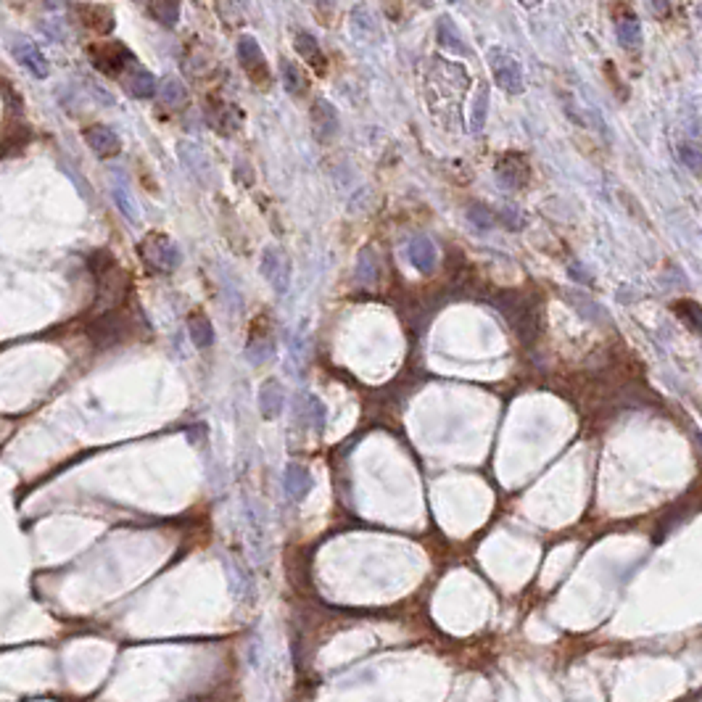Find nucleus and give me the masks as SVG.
<instances>
[{
  "label": "nucleus",
  "instance_id": "obj_26",
  "mask_svg": "<svg viewBox=\"0 0 702 702\" xmlns=\"http://www.w3.org/2000/svg\"><path fill=\"white\" fill-rule=\"evenodd\" d=\"M180 159L185 161L187 169L196 174L199 180H206V174H209V159H206L193 143H183V146H180Z\"/></svg>",
  "mask_w": 702,
  "mask_h": 702
},
{
  "label": "nucleus",
  "instance_id": "obj_16",
  "mask_svg": "<svg viewBox=\"0 0 702 702\" xmlns=\"http://www.w3.org/2000/svg\"><path fill=\"white\" fill-rule=\"evenodd\" d=\"M74 11L82 16L80 22L87 29H93L95 35H108L111 27H114V16H111V8L108 6H93V3H85V6H74Z\"/></svg>",
  "mask_w": 702,
  "mask_h": 702
},
{
  "label": "nucleus",
  "instance_id": "obj_27",
  "mask_svg": "<svg viewBox=\"0 0 702 702\" xmlns=\"http://www.w3.org/2000/svg\"><path fill=\"white\" fill-rule=\"evenodd\" d=\"M486 111H489V90L480 87L476 98L470 101V133H480L486 124Z\"/></svg>",
  "mask_w": 702,
  "mask_h": 702
},
{
  "label": "nucleus",
  "instance_id": "obj_8",
  "mask_svg": "<svg viewBox=\"0 0 702 702\" xmlns=\"http://www.w3.org/2000/svg\"><path fill=\"white\" fill-rule=\"evenodd\" d=\"M496 177L504 187L510 190H523L530 183V164L523 153L517 151H507L496 161Z\"/></svg>",
  "mask_w": 702,
  "mask_h": 702
},
{
  "label": "nucleus",
  "instance_id": "obj_6",
  "mask_svg": "<svg viewBox=\"0 0 702 702\" xmlns=\"http://www.w3.org/2000/svg\"><path fill=\"white\" fill-rule=\"evenodd\" d=\"M90 61L98 72H103L106 77H117L119 80L124 74V69L130 67L135 61V56L122 45V42L114 40H101L90 45Z\"/></svg>",
  "mask_w": 702,
  "mask_h": 702
},
{
  "label": "nucleus",
  "instance_id": "obj_20",
  "mask_svg": "<svg viewBox=\"0 0 702 702\" xmlns=\"http://www.w3.org/2000/svg\"><path fill=\"white\" fill-rule=\"evenodd\" d=\"M309 489H312V476H309V470L299 462L288 465V467H285V491H288V496H291L293 502H301L306 494H309Z\"/></svg>",
  "mask_w": 702,
  "mask_h": 702
},
{
  "label": "nucleus",
  "instance_id": "obj_14",
  "mask_svg": "<svg viewBox=\"0 0 702 702\" xmlns=\"http://www.w3.org/2000/svg\"><path fill=\"white\" fill-rule=\"evenodd\" d=\"M272 354V335H269V325L265 317H259L249 331V344H246V357L253 365H262L267 357Z\"/></svg>",
  "mask_w": 702,
  "mask_h": 702
},
{
  "label": "nucleus",
  "instance_id": "obj_22",
  "mask_svg": "<svg viewBox=\"0 0 702 702\" xmlns=\"http://www.w3.org/2000/svg\"><path fill=\"white\" fill-rule=\"evenodd\" d=\"M187 333H190V341L196 349H209L214 344V328L206 315L201 312H193L187 317Z\"/></svg>",
  "mask_w": 702,
  "mask_h": 702
},
{
  "label": "nucleus",
  "instance_id": "obj_33",
  "mask_svg": "<svg viewBox=\"0 0 702 702\" xmlns=\"http://www.w3.org/2000/svg\"><path fill=\"white\" fill-rule=\"evenodd\" d=\"M470 219H473L478 227H491V222H494V219H491V212L489 209H483V206H473V209H470Z\"/></svg>",
  "mask_w": 702,
  "mask_h": 702
},
{
  "label": "nucleus",
  "instance_id": "obj_5",
  "mask_svg": "<svg viewBox=\"0 0 702 702\" xmlns=\"http://www.w3.org/2000/svg\"><path fill=\"white\" fill-rule=\"evenodd\" d=\"M489 69L499 90H504V93H510V95L523 93V87H526V82H523V69H520L517 58L510 53V51H504L499 45L489 48Z\"/></svg>",
  "mask_w": 702,
  "mask_h": 702
},
{
  "label": "nucleus",
  "instance_id": "obj_23",
  "mask_svg": "<svg viewBox=\"0 0 702 702\" xmlns=\"http://www.w3.org/2000/svg\"><path fill=\"white\" fill-rule=\"evenodd\" d=\"M438 42H441L444 48L454 51V53H462V56L473 53V51H467V48H465L462 35L457 32V27H454V22H451L449 16H444V19L438 22Z\"/></svg>",
  "mask_w": 702,
  "mask_h": 702
},
{
  "label": "nucleus",
  "instance_id": "obj_25",
  "mask_svg": "<svg viewBox=\"0 0 702 702\" xmlns=\"http://www.w3.org/2000/svg\"><path fill=\"white\" fill-rule=\"evenodd\" d=\"M146 11L153 16L159 24H164V27H174V24L180 22L183 6H180V3H174V0H169V3H167V0H161V3H148Z\"/></svg>",
  "mask_w": 702,
  "mask_h": 702
},
{
  "label": "nucleus",
  "instance_id": "obj_13",
  "mask_svg": "<svg viewBox=\"0 0 702 702\" xmlns=\"http://www.w3.org/2000/svg\"><path fill=\"white\" fill-rule=\"evenodd\" d=\"M11 51H14L16 61H19V64H22L24 69H29V74H32V77H37V80H45V77L51 74L48 58L40 53V48H37V45H35L32 40H27V37H19V40H14Z\"/></svg>",
  "mask_w": 702,
  "mask_h": 702
},
{
  "label": "nucleus",
  "instance_id": "obj_4",
  "mask_svg": "<svg viewBox=\"0 0 702 702\" xmlns=\"http://www.w3.org/2000/svg\"><path fill=\"white\" fill-rule=\"evenodd\" d=\"M140 259L153 272H172V269L180 267L183 253L174 246V240L167 238L164 233H151V235L140 240Z\"/></svg>",
  "mask_w": 702,
  "mask_h": 702
},
{
  "label": "nucleus",
  "instance_id": "obj_21",
  "mask_svg": "<svg viewBox=\"0 0 702 702\" xmlns=\"http://www.w3.org/2000/svg\"><path fill=\"white\" fill-rule=\"evenodd\" d=\"M615 32H618V40H621L626 51L639 48V42H642V24H639V19L628 8H626V14L615 19Z\"/></svg>",
  "mask_w": 702,
  "mask_h": 702
},
{
  "label": "nucleus",
  "instance_id": "obj_7",
  "mask_svg": "<svg viewBox=\"0 0 702 702\" xmlns=\"http://www.w3.org/2000/svg\"><path fill=\"white\" fill-rule=\"evenodd\" d=\"M238 58L240 67L246 69V74L251 77V82L256 87H267L269 85V67H267V58L259 48L256 37L251 35H243L238 40Z\"/></svg>",
  "mask_w": 702,
  "mask_h": 702
},
{
  "label": "nucleus",
  "instance_id": "obj_18",
  "mask_svg": "<svg viewBox=\"0 0 702 702\" xmlns=\"http://www.w3.org/2000/svg\"><path fill=\"white\" fill-rule=\"evenodd\" d=\"M312 124L319 140H331L338 133V111L328 101H315L312 106Z\"/></svg>",
  "mask_w": 702,
  "mask_h": 702
},
{
  "label": "nucleus",
  "instance_id": "obj_2",
  "mask_svg": "<svg viewBox=\"0 0 702 702\" xmlns=\"http://www.w3.org/2000/svg\"><path fill=\"white\" fill-rule=\"evenodd\" d=\"M496 306L502 309L504 319L510 322V328L523 344H530L539 333V306L533 304V299L520 291H507L504 296L496 299Z\"/></svg>",
  "mask_w": 702,
  "mask_h": 702
},
{
  "label": "nucleus",
  "instance_id": "obj_15",
  "mask_svg": "<svg viewBox=\"0 0 702 702\" xmlns=\"http://www.w3.org/2000/svg\"><path fill=\"white\" fill-rule=\"evenodd\" d=\"M293 45H296V51H299V56L304 58L306 64L309 67L315 69L317 74H325L328 72V58H325V53H322V48H319V42L309 35V32H304V29H299L296 35H293Z\"/></svg>",
  "mask_w": 702,
  "mask_h": 702
},
{
  "label": "nucleus",
  "instance_id": "obj_19",
  "mask_svg": "<svg viewBox=\"0 0 702 702\" xmlns=\"http://www.w3.org/2000/svg\"><path fill=\"white\" fill-rule=\"evenodd\" d=\"M283 404H285V394L280 388L278 381H267L259 391V410H262V417L265 420H275L280 417L283 412Z\"/></svg>",
  "mask_w": 702,
  "mask_h": 702
},
{
  "label": "nucleus",
  "instance_id": "obj_12",
  "mask_svg": "<svg viewBox=\"0 0 702 702\" xmlns=\"http://www.w3.org/2000/svg\"><path fill=\"white\" fill-rule=\"evenodd\" d=\"M82 137H85V143L90 146V151H93L95 156H101V159L117 156L122 151L119 135L114 133L111 127H106V124H90V127H85V130H82Z\"/></svg>",
  "mask_w": 702,
  "mask_h": 702
},
{
  "label": "nucleus",
  "instance_id": "obj_28",
  "mask_svg": "<svg viewBox=\"0 0 702 702\" xmlns=\"http://www.w3.org/2000/svg\"><path fill=\"white\" fill-rule=\"evenodd\" d=\"M678 159L689 172L702 174V146L694 140H681L678 143Z\"/></svg>",
  "mask_w": 702,
  "mask_h": 702
},
{
  "label": "nucleus",
  "instance_id": "obj_24",
  "mask_svg": "<svg viewBox=\"0 0 702 702\" xmlns=\"http://www.w3.org/2000/svg\"><path fill=\"white\" fill-rule=\"evenodd\" d=\"M674 312L676 317L681 319L687 328H692L694 333L702 335V306L692 299H681V301H674Z\"/></svg>",
  "mask_w": 702,
  "mask_h": 702
},
{
  "label": "nucleus",
  "instance_id": "obj_11",
  "mask_svg": "<svg viewBox=\"0 0 702 702\" xmlns=\"http://www.w3.org/2000/svg\"><path fill=\"white\" fill-rule=\"evenodd\" d=\"M119 85L133 95V98H137V101H146V98H153V95H156V77H153L146 67H140L137 58L124 69V74L119 77Z\"/></svg>",
  "mask_w": 702,
  "mask_h": 702
},
{
  "label": "nucleus",
  "instance_id": "obj_3",
  "mask_svg": "<svg viewBox=\"0 0 702 702\" xmlns=\"http://www.w3.org/2000/svg\"><path fill=\"white\" fill-rule=\"evenodd\" d=\"M133 331L130 325V317L122 315L119 309H111V312H103V315H93L85 325V333H87V341L98 349V351H106L111 346H119L127 335Z\"/></svg>",
  "mask_w": 702,
  "mask_h": 702
},
{
  "label": "nucleus",
  "instance_id": "obj_30",
  "mask_svg": "<svg viewBox=\"0 0 702 702\" xmlns=\"http://www.w3.org/2000/svg\"><path fill=\"white\" fill-rule=\"evenodd\" d=\"M161 101L169 103V106H183L187 101V93H185V87H183V82H177V80L164 82V87H161Z\"/></svg>",
  "mask_w": 702,
  "mask_h": 702
},
{
  "label": "nucleus",
  "instance_id": "obj_32",
  "mask_svg": "<svg viewBox=\"0 0 702 702\" xmlns=\"http://www.w3.org/2000/svg\"><path fill=\"white\" fill-rule=\"evenodd\" d=\"M306 420L315 425V428H322V425H325V407H322L319 399L306 396Z\"/></svg>",
  "mask_w": 702,
  "mask_h": 702
},
{
  "label": "nucleus",
  "instance_id": "obj_1",
  "mask_svg": "<svg viewBox=\"0 0 702 702\" xmlns=\"http://www.w3.org/2000/svg\"><path fill=\"white\" fill-rule=\"evenodd\" d=\"M87 267L95 280V306L90 315H103L111 309H119V304L127 296V275L119 267V262L108 251H95L87 259Z\"/></svg>",
  "mask_w": 702,
  "mask_h": 702
},
{
  "label": "nucleus",
  "instance_id": "obj_17",
  "mask_svg": "<svg viewBox=\"0 0 702 702\" xmlns=\"http://www.w3.org/2000/svg\"><path fill=\"white\" fill-rule=\"evenodd\" d=\"M407 256H410V262L417 267L420 272H433L438 251H436V246H433V240L428 238V235H415V238L410 240V246H407Z\"/></svg>",
  "mask_w": 702,
  "mask_h": 702
},
{
  "label": "nucleus",
  "instance_id": "obj_29",
  "mask_svg": "<svg viewBox=\"0 0 702 702\" xmlns=\"http://www.w3.org/2000/svg\"><path fill=\"white\" fill-rule=\"evenodd\" d=\"M280 72H283V82H285V90L293 95H304L306 93V77L301 74V69L291 64V61H283L280 64Z\"/></svg>",
  "mask_w": 702,
  "mask_h": 702
},
{
  "label": "nucleus",
  "instance_id": "obj_9",
  "mask_svg": "<svg viewBox=\"0 0 702 702\" xmlns=\"http://www.w3.org/2000/svg\"><path fill=\"white\" fill-rule=\"evenodd\" d=\"M206 119H209L214 133L233 135L240 124V114L235 111L233 103H227L225 98L209 95V98H206Z\"/></svg>",
  "mask_w": 702,
  "mask_h": 702
},
{
  "label": "nucleus",
  "instance_id": "obj_10",
  "mask_svg": "<svg viewBox=\"0 0 702 702\" xmlns=\"http://www.w3.org/2000/svg\"><path fill=\"white\" fill-rule=\"evenodd\" d=\"M262 275L269 280V285L278 293H288L291 267H288V259L283 256V251L275 249V246L265 249V253H262Z\"/></svg>",
  "mask_w": 702,
  "mask_h": 702
},
{
  "label": "nucleus",
  "instance_id": "obj_31",
  "mask_svg": "<svg viewBox=\"0 0 702 702\" xmlns=\"http://www.w3.org/2000/svg\"><path fill=\"white\" fill-rule=\"evenodd\" d=\"M114 199H117L119 209L127 214L130 219H135V217H137V214H135V201L130 199V190H127V185L122 183L119 177H114Z\"/></svg>",
  "mask_w": 702,
  "mask_h": 702
}]
</instances>
